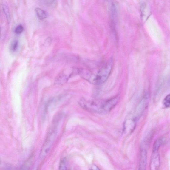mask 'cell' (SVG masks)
Listing matches in <instances>:
<instances>
[{"mask_svg":"<svg viewBox=\"0 0 170 170\" xmlns=\"http://www.w3.org/2000/svg\"><path fill=\"white\" fill-rule=\"evenodd\" d=\"M163 143V140L159 139H157L154 143L150 161L151 170H157L159 168L160 161L159 149Z\"/></svg>","mask_w":170,"mask_h":170,"instance_id":"4","label":"cell"},{"mask_svg":"<svg viewBox=\"0 0 170 170\" xmlns=\"http://www.w3.org/2000/svg\"><path fill=\"white\" fill-rule=\"evenodd\" d=\"M163 105L165 108L170 107V94L167 95L164 99L163 101Z\"/></svg>","mask_w":170,"mask_h":170,"instance_id":"9","label":"cell"},{"mask_svg":"<svg viewBox=\"0 0 170 170\" xmlns=\"http://www.w3.org/2000/svg\"><path fill=\"white\" fill-rule=\"evenodd\" d=\"M18 42L17 41H14L11 44V47L12 50L13 51H15L18 46Z\"/></svg>","mask_w":170,"mask_h":170,"instance_id":"11","label":"cell"},{"mask_svg":"<svg viewBox=\"0 0 170 170\" xmlns=\"http://www.w3.org/2000/svg\"><path fill=\"white\" fill-rule=\"evenodd\" d=\"M57 134V129L56 127H53L51 129L47 136L45 143L40 154L41 159H43L47 155L53 144Z\"/></svg>","mask_w":170,"mask_h":170,"instance_id":"3","label":"cell"},{"mask_svg":"<svg viewBox=\"0 0 170 170\" xmlns=\"http://www.w3.org/2000/svg\"><path fill=\"white\" fill-rule=\"evenodd\" d=\"M35 11L38 18L40 20L44 19L48 17V14L47 12L39 8H36L35 9Z\"/></svg>","mask_w":170,"mask_h":170,"instance_id":"6","label":"cell"},{"mask_svg":"<svg viewBox=\"0 0 170 170\" xmlns=\"http://www.w3.org/2000/svg\"><path fill=\"white\" fill-rule=\"evenodd\" d=\"M24 30V27L21 25H19L17 26L15 29L16 33L17 34H21Z\"/></svg>","mask_w":170,"mask_h":170,"instance_id":"10","label":"cell"},{"mask_svg":"<svg viewBox=\"0 0 170 170\" xmlns=\"http://www.w3.org/2000/svg\"><path fill=\"white\" fill-rule=\"evenodd\" d=\"M118 96L108 100H88L81 99L79 102L80 106L90 112L104 114L109 112L119 101Z\"/></svg>","mask_w":170,"mask_h":170,"instance_id":"2","label":"cell"},{"mask_svg":"<svg viewBox=\"0 0 170 170\" xmlns=\"http://www.w3.org/2000/svg\"><path fill=\"white\" fill-rule=\"evenodd\" d=\"M113 66V60L111 58L101 68L95 72L84 69H78L77 72L84 80L92 84L98 86L104 84L107 80L112 71Z\"/></svg>","mask_w":170,"mask_h":170,"instance_id":"1","label":"cell"},{"mask_svg":"<svg viewBox=\"0 0 170 170\" xmlns=\"http://www.w3.org/2000/svg\"><path fill=\"white\" fill-rule=\"evenodd\" d=\"M146 150L143 149H141L140 153V168L141 169H144L146 168Z\"/></svg>","mask_w":170,"mask_h":170,"instance_id":"5","label":"cell"},{"mask_svg":"<svg viewBox=\"0 0 170 170\" xmlns=\"http://www.w3.org/2000/svg\"><path fill=\"white\" fill-rule=\"evenodd\" d=\"M67 168L66 161L65 160H61L60 163V169H65Z\"/></svg>","mask_w":170,"mask_h":170,"instance_id":"12","label":"cell"},{"mask_svg":"<svg viewBox=\"0 0 170 170\" xmlns=\"http://www.w3.org/2000/svg\"><path fill=\"white\" fill-rule=\"evenodd\" d=\"M3 10L5 15L6 17L8 23H10V14L8 6L6 3H4L2 5Z\"/></svg>","mask_w":170,"mask_h":170,"instance_id":"7","label":"cell"},{"mask_svg":"<svg viewBox=\"0 0 170 170\" xmlns=\"http://www.w3.org/2000/svg\"><path fill=\"white\" fill-rule=\"evenodd\" d=\"M68 78V77L66 75L61 73L58 76L55 81L57 84H61L66 81Z\"/></svg>","mask_w":170,"mask_h":170,"instance_id":"8","label":"cell"}]
</instances>
